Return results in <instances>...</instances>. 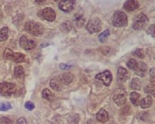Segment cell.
<instances>
[{
	"label": "cell",
	"instance_id": "cell-33",
	"mask_svg": "<svg viewBox=\"0 0 155 124\" xmlns=\"http://www.w3.org/2000/svg\"><path fill=\"white\" fill-rule=\"evenodd\" d=\"M0 124H13V122L9 118L4 117L0 119Z\"/></svg>",
	"mask_w": 155,
	"mask_h": 124
},
{
	"label": "cell",
	"instance_id": "cell-43",
	"mask_svg": "<svg viewBox=\"0 0 155 124\" xmlns=\"http://www.w3.org/2000/svg\"><path fill=\"white\" fill-rule=\"evenodd\" d=\"M87 124H95V123L94 121L90 120L87 122Z\"/></svg>",
	"mask_w": 155,
	"mask_h": 124
},
{
	"label": "cell",
	"instance_id": "cell-39",
	"mask_svg": "<svg viewBox=\"0 0 155 124\" xmlns=\"http://www.w3.org/2000/svg\"><path fill=\"white\" fill-rule=\"evenodd\" d=\"M8 32V28L7 27H3L0 31L1 33L7 34Z\"/></svg>",
	"mask_w": 155,
	"mask_h": 124
},
{
	"label": "cell",
	"instance_id": "cell-15",
	"mask_svg": "<svg viewBox=\"0 0 155 124\" xmlns=\"http://www.w3.org/2000/svg\"><path fill=\"white\" fill-rule=\"evenodd\" d=\"M147 69V65L143 62H139L138 63L137 68L135 71L136 74L141 77H143L146 74Z\"/></svg>",
	"mask_w": 155,
	"mask_h": 124
},
{
	"label": "cell",
	"instance_id": "cell-31",
	"mask_svg": "<svg viewBox=\"0 0 155 124\" xmlns=\"http://www.w3.org/2000/svg\"><path fill=\"white\" fill-rule=\"evenodd\" d=\"M155 25L151 24L148 28L146 31V34L150 35L153 38L155 37Z\"/></svg>",
	"mask_w": 155,
	"mask_h": 124
},
{
	"label": "cell",
	"instance_id": "cell-5",
	"mask_svg": "<svg viewBox=\"0 0 155 124\" xmlns=\"http://www.w3.org/2000/svg\"><path fill=\"white\" fill-rule=\"evenodd\" d=\"M149 21L147 16L143 13H141L134 19L132 28L135 30H142L146 26Z\"/></svg>",
	"mask_w": 155,
	"mask_h": 124
},
{
	"label": "cell",
	"instance_id": "cell-25",
	"mask_svg": "<svg viewBox=\"0 0 155 124\" xmlns=\"http://www.w3.org/2000/svg\"><path fill=\"white\" fill-rule=\"evenodd\" d=\"M141 82L139 79L137 78H133L131 84V87L133 90H139L141 88Z\"/></svg>",
	"mask_w": 155,
	"mask_h": 124
},
{
	"label": "cell",
	"instance_id": "cell-40",
	"mask_svg": "<svg viewBox=\"0 0 155 124\" xmlns=\"http://www.w3.org/2000/svg\"><path fill=\"white\" fill-rule=\"evenodd\" d=\"M155 68L152 67L150 70V75L154 78L155 77Z\"/></svg>",
	"mask_w": 155,
	"mask_h": 124
},
{
	"label": "cell",
	"instance_id": "cell-36",
	"mask_svg": "<svg viewBox=\"0 0 155 124\" xmlns=\"http://www.w3.org/2000/svg\"><path fill=\"white\" fill-rule=\"evenodd\" d=\"M145 91L146 93H150L152 95H153L154 96L155 89L154 87H153L148 86L145 87Z\"/></svg>",
	"mask_w": 155,
	"mask_h": 124
},
{
	"label": "cell",
	"instance_id": "cell-10",
	"mask_svg": "<svg viewBox=\"0 0 155 124\" xmlns=\"http://www.w3.org/2000/svg\"><path fill=\"white\" fill-rule=\"evenodd\" d=\"M76 3L75 1L65 0L59 3L58 7L61 11L65 13H69L73 10Z\"/></svg>",
	"mask_w": 155,
	"mask_h": 124
},
{
	"label": "cell",
	"instance_id": "cell-7",
	"mask_svg": "<svg viewBox=\"0 0 155 124\" xmlns=\"http://www.w3.org/2000/svg\"><path fill=\"white\" fill-rule=\"evenodd\" d=\"M16 85L14 84L7 82L0 83V94L6 96H9L15 93L17 91Z\"/></svg>",
	"mask_w": 155,
	"mask_h": 124
},
{
	"label": "cell",
	"instance_id": "cell-2",
	"mask_svg": "<svg viewBox=\"0 0 155 124\" xmlns=\"http://www.w3.org/2000/svg\"><path fill=\"white\" fill-rule=\"evenodd\" d=\"M112 22L113 25L115 27H126L128 25V17L125 13L117 11L113 14Z\"/></svg>",
	"mask_w": 155,
	"mask_h": 124
},
{
	"label": "cell",
	"instance_id": "cell-3",
	"mask_svg": "<svg viewBox=\"0 0 155 124\" xmlns=\"http://www.w3.org/2000/svg\"><path fill=\"white\" fill-rule=\"evenodd\" d=\"M85 28L90 34L98 33L102 29V23L100 19L98 17L93 18L87 23Z\"/></svg>",
	"mask_w": 155,
	"mask_h": 124
},
{
	"label": "cell",
	"instance_id": "cell-37",
	"mask_svg": "<svg viewBox=\"0 0 155 124\" xmlns=\"http://www.w3.org/2000/svg\"><path fill=\"white\" fill-rule=\"evenodd\" d=\"M9 37L7 34L1 33L0 34V42H3L7 40Z\"/></svg>",
	"mask_w": 155,
	"mask_h": 124
},
{
	"label": "cell",
	"instance_id": "cell-38",
	"mask_svg": "<svg viewBox=\"0 0 155 124\" xmlns=\"http://www.w3.org/2000/svg\"><path fill=\"white\" fill-rule=\"evenodd\" d=\"M16 124H28V123L24 117H21L17 120Z\"/></svg>",
	"mask_w": 155,
	"mask_h": 124
},
{
	"label": "cell",
	"instance_id": "cell-14",
	"mask_svg": "<svg viewBox=\"0 0 155 124\" xmlns=\"http://www.w3.org/2000/svg\"><path fill=\"white\" fill-rule=\"evenodd\" d=\"M14 75L18 81L19 82H23L25 79V72L23 68L21 66L15 68Z\"/></svg>",
	"mask_w": 155,
	"mask_h": 124
},
{
	"label": "cell",
	"instance_id": "cell-26",
	"mask_svg": "<svg viewBox=\"0 0 155 124\" xmlns=\"http://www.w3.org/2000/svg\"><path fill=\"white\" fill-rule=\"evenodd\" d=\"M37 46L36 43L32 40H28L26 45L24 48L26 51H29L35 49Z\"/></svg>",
	"mask_w": 155,
	"mask_h": 124
},
{
	"label": "cell",
	"instance_id": "cell-34",
	"mask_svg": "<svg viewBox=\"0 0 155 124\" xmlns=\"http://www.w3.org/2000/svg\"><path fill=\"white\" fill-rule=\"evenodd\" d=\"M28 40L26 36L24 35L22 36L20 38L19 41V44L20 46L24 48L26 45Z\"/></svg>",
	"mask_w": 155,
	"mask_h": 124
},
{
	"label": "cell",
	"instance_id": "cell-9",
	"mask_svg": "<svg viewBox=\"0 0 155 124\" xmlns=\"http://www.w3.org/2000/svg\"><path fill=\"white\" fill-rule=\"evenodd\" d=\"M96 79L102 81L106 86H109L112 80V77L111 72L109 70H106L103 72L100 73L95 77Z\"/></svg>",
	"mask_w": 155,
	"mask_h": 124
},
{
	"label": "cell",
	"instance_id": "cell-41",
	"mask_svg": "<svg viewBox=\"0 0 155 124\" xmlns=\"http://www.w3.org/2000/svg\"><path fill=\"white\" fill-rule=\"evenodd\" d=\"M46 2V1H35V2L40 5H43L45 4Z\"/></svg>",
	"mask_w": 155,
	"mask_h": 124
},
{
	"label": "cell",
	"instance_id": "cell-11",
	"mask_svg": "<svg viewBox=\"0 0 155 124\" xmlns=\"http://www.w3.org/2000/svg\"><path fill=\"white\" fill-rule=\"evenodd\" d=\"M130 77V75L127 70L124 68L119 67L117 72L118 82L119 83L125 82Z\"/></svg>",
	"mask_w": 155,
	"mask_h": 124
},
{
	"label": "cell",
	"instance_id": "cell-18",
	"mask_svg": "<svg viewBox=\"0 0 155 124\" xmlns=\"http://www.w3.org/2000/svg\"><path fill=\"white\" fill-rule=\"evenodd\" d=\"M73 20L76 23V27L79 28H82L86 21L83 15L80 14H76L74 15Z\"/></svg>",
	"mask_w": 155,
	"mask_h": 124
},
{
	"label": "cell",
	"instance_id": "cell-16",
	"mask_svg": "<svg viewBox=\"0 0 155 124\" xmlns=\"http://www.w3.org/2000/svg\"><path fill=\"white\" fill-rule=\"evenodd\" d=\"M99 50L102 55L108 57L114 55L116 52L115 49L107 46L101 47Z\"/></svg>",
	"mask_w": 155,
	"mask_h": 124
},
{
	"label": "cell",
	"instance_id": "cell-6",
	"mask_svg": "<svg viewBox=\"0 0 155 124\" xmlns=\"http://www.w3.org/2000/svg\"><path fill=\"white\" fill-rule=\"evenodd\" d=\"M127 99V93L125 89L121 87L117 89L115 91L113 100L118 106H121L125 104Z\"/></svg>",
	"mask_w": 155,
	"mask_h": 124
},
{
	"label": "cell",
	"instance_id": "cell-8",
	"mask_svg": "<svg viewBox=\"0 0 155 124\" xmlns=\"http://www.w3.org/2000/svg\"><path fill=\"white\" fill-rule=\"evenodd\" d=\"M40 14L41 16L43 19L50 22L55 21L56 18L55 12L50 7H47L43 9Z\"/></svg>",
	"mask_w": 155,
	"mask_h": 124
},
{
	"label": "cell",
	"instance_id": "cell-19",
	"mask_svg": "<svg viewBox=\"0 0 155 124\" xmlns=\"http://www.w3.org/2000/svg\"><path fill=\"white\" fill-rule=\"evenodd\" d=\"M60 78L62 83L64 85H67L72 82L74 76L70 72H67L64 74Z\"/></svg>",
	"mask_w": 155,
	"mask_h": 124
},
{
	"label": "cell",
	"instance_id": "cell-27",
	"mask_svg": "<svg viewBox=\"0 0 155 124\" xmlns=\"http://www.w3.org/2000/svg\"><path fill=\"white\" fill-rule=\"evenodd\" d=\"M127 65L129 69L135 70L137 67L138 63L136 60L132 59L128 61Z\"/></svg>",
	"mask_w": 155,
	"mask_h": 124
},
{
	"label": "cell",
	"instance_id": "cell-22",
	"mask_svg": "<svg viewBox=\"0 0 155 124\" xmlns=\"http://www.w3.org/2000/svg\"><path fill=\"white\" fill-rule=\"evenodd\" d=\"M140 97V95L137 92H132L130 95V99L132 104L135 106L139 105Z\"/></svg>",
	"mask_w": 155,
	"mask_h": 124
},
{
	"label": "cell",
	"instance_id": "cell-4",
	"mask_svg": "<svg viewBox=\"0 0 155 124\" xmlns=\"http://www.w3.org/2000/svg\"><path fill=\"white\" fill-rule=\"evenodd\" d=\"M4 58L11 60L17 63H23L25 60V55L20 52H14L11 49L6 48L3 53Z\"/></svg>",
	"mask_w": 155,
	"mask_h": 124
},
{
	"label": "cell",
	"instance_id": "cell-12",
	"mask_svg": "<svg viewBox=\"0 0 155 124\" xmlns=\"http://www.w3.org/2000/svg\"><path fill=\"white\" fill-rule=\"evenodd\" d=\"M140 6V4L138 1L129 0L124 4L123 8L126 11L130 12L138 9Z\"/></svg>",
	"mask_w": 155,
	"mask_h": 124
},
{
	"label": "cell",
	"instance_id": "cell-35",
	"mask_svg": "<svg viewBox=\"0 0 155 124\" xmlns=\"http://www.w3.org/2000/svg\"><path fill=\"white\" fill-rule=\"evenodd\" d=\"M72 67V66L69 64L61 63L59 65L60 69L62 70H66L70 69Z\"/></svg>",
	"mask_w": 155,
	"mask_h": 124
},
{
	"label": "cell",
	"instance_id": "cell-30",
	"mask_svg": "<svg viewBox=\"0 0 155 124\" xmlns=\"http://www.w3.org/2000/svg\"><path fill=\"white\" fill-rule=\"evenodd\" d=\"M79 117L78 114H75L70 117L69 121L71 124H79Z\"/></svg>",
	"mask_w": 155,
	"mask_h": 124
},
{
	"label": "cell",
	"instance_id": "cell-21",
	"mask_svg": "<svg viewBox=\"0 0 155 124\" xmlns=\"http://www.w3.org/2000/svg\"><path fill=\"white\" fill-rule=\"evenodd\" d=\"M152 102L151 97L150 96H148L141 100L140 102L141 106L143 109L149 108L151 105Z\"/></svg>",
	"mask_w": 155,
	"mask_h": 124
},
{
	"label": "cell",
	"instance_id": "cell-29",
	"mask_svg": "<svg viewBox=\"0 0 155 124\" xmlns=\"http://www.w3.org/2000/svg\"><path fill=\"white\" fill-rule=\"evenodd\" d=\"M13 107L11 103L9 102L2 103L0 105V111H6L12 109Z\"/></svg>",
	"mask_w": 155,
	"mask_h": 124
},
{
	"label": "cell",
	"instance_id": "cell-17",
	"mask_svg": "<svg viewBox=\"0 0 155 124\" xmlns=\"http://www.w3.org/2000/svg\"><path fill=\"white\" fill-rule=\"evenodd\" d=\"M97 119L102 123H105L109 120V115L108 112L104 109H102L97 114Z\"/></svg>",
	"mask_w": 155,
	"mask_h": 124
},
{
	"label": "cell",
	"instance_id": "cell-20",
	"mask_svg": "<svg viewBox=\"0 0 155 124\" xmlns=\"http://www.w3.org/2000/svg\"><path fill=\"white\" fill-rule=\"evenodd\" d=\"M72 27L73 25L71 22L70 21L67 20L61 24L60 29L62 33L67 34L71 31Z\"/></svg>",
	"mask_w": 155,
	"mask_h": 124
},
{
	"label": "cell",
	"instance_id": "cell-32",
	"mask_svg": "<svg viewBox=\"0 0 155 124\" xmlns=\"http://www.w3.org/2000/svg\"><path fill=\"white\" fill-rule=\"evenodd\" d=\"M25 108L29 111H32L35 108L34 104L31 101H28L25 104Z\"/></svg>",
	"mask_w": 155,
	"mask_h": 124
},
{
	"label": "cell",
	"instance_id": "cell-23",
	"mask_svg": "<svg viewBox=\"0 0 155 124\" xmlns=\"http://www.w3.org/2000/svg\"><path fill=\"white\" fill-rule=\"evenodd\" d=\"M42 97L47 100L52 101L54 99V96L49 89L46 88L43 91Z\"/></svg>",
	"mask_w": 155,
	"mask_h": 124
},
{
	"label": "cell",
	"instance_id": "cell-1",
	"mask_svg": "<svg viewBox=\"0 0 155 124\" xmlns=\"http://www.w3.org/2000/svg\"><path fill=\"white\" fill-rule=\"evenodd\" d=\"M24 28L28 33L36 37L43 35L45 31L44 27L42 23L33 20L26 22Z\"/></svg>",
	"mask_w": 155,
	"mask_h": 124
},
{
	"label": "cell",
	"instance_id": "cell-42",
	"mask_svg": "<svg viewBox=\"0 0 155 124\" xmlns=\"http://www.w3.org/2000/svg\"><path fill=\"white\" fill-rule=\"evenodd\" d=\"M49 45V44L48 43L43 44L41 45L40 47L42 48H45L48 46Z\"/></svg>",
	"mask_w": 155,
	"mask_h": 124
},
{
	"label": "cell",
	"instance_id": "cell-13",
	"mask_svg": "<svg viewBox=\"0 0 155 124\" xmlns=\"http://www.w3.org/2000/svg\"><path fill=\"white\" fill-rule=\"evenodd\" d=\"M60 77H55L52 79L50 82V86L52 89L60 91L62 89L63 85Z\"/></svg>",
	"mask_w": 155,
	"mask_h": 124
},
{
	"label": "cell",
	"instance_id": "cell-28",
	"mask_svg": "<svg viewBox=\"0 0 155 124\" xmlns=\"http://www.w3.org/2000/svg\"><path fill=\"white\" fill-rule=\"evenodd\" d=\"M133 55L141 59H144L145 55L143 49L141 48H137L133 52Z\"/></svg>",
	"mask_w": 155,
	"mask_h": 124
},
{
	"label": "cell",
	"instance_id": "cell-24",
	"mask_svg": "<svg viewBox=\"0 0 155 124\" xmlns=\"http://www.w3.org/2000/svg\"><path fill=\"white\" fill-rule=\"evenodd\" d=\"M110 35L109 29L106 30L98 36V38L100 42L101 43H104Z\"/></svg>",
	"mask_w": 155,
	"mask_h": 124
}]
</instances>
